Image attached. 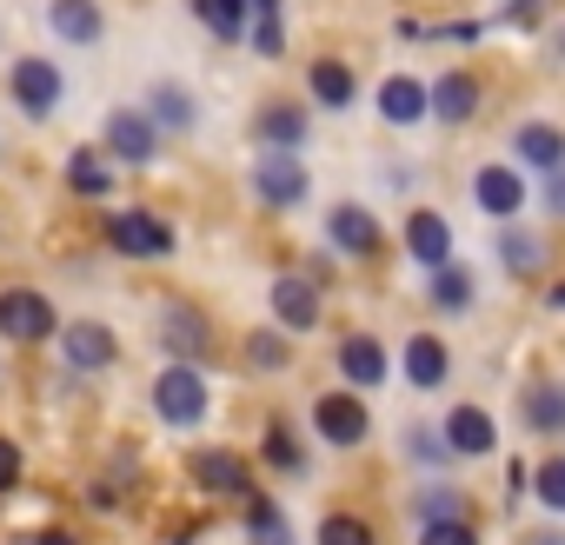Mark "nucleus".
Segmentation results:
<instances>
[{
	"instance_id": "1",
	"label": "nucleus",
	"mask_w": 565,
	"mask_h": 545,
	"mask_svg": "<svg viewBox=\"0 0 565 545\" xmlns=\"http://www.w3.org/2000/svg\"><path fill=\"white\" fill-rule=\"evenodd\" d=\"M206 373L193 366V360H173L160 380H153V413H160V426H173V432H193L200 419H206Z\"/></svg>"
},
{
	"instance_id": "2",
	"label": "nucleus",
	"mask_w": 565,
	"mask_h": 545,
	"mask_svg": "<svg viewBox=\"0 0 565 545\" xmlns=\"http://www.w3.org/2000/svg\"><path fill=\"white\" fill-rule=\"evenodd\" d=\"M0 340H21V346L61 340V313H54V300L34 293V287H8V293H0Z\"/></svg>"
},
{
	"instance_id": "3",
	"label": "nucleus",
	"mask_w": 565,
	"mask_h": 545,
	"mask_svg": "<svg viewBox=\"0 0 565 545\" xmlns=\"http://www.w3.org/2000/svg\"><path fill=\"white\" fill-rule=\"evenodd\" d=\"M107 246H114V253H127V259H167L180 239H173V226H167L160 213L127 206V213H107Z\"/></svg>"
},
{
	"instance_id": "4",
	"label": "nucleus",
	"mask_w": 565,
	"mask_h": 545,
	"mask_svg": "<svg viewBox=\"0 0 565 545\" xmlns=\"http://www.w3.org/2000/svg\"><path fill=\"white\" fill-rule=\"evenodd\" d=\"M186 479H193L200 492H213V499H246V492H259L253 472H246V459H239L233 446H200V452H186Z\"/></svg>"
},
{
	"instance_id": "5",
	"label": "nucleus",
	"mask_w": 565,
	"mask_h": 545,
	"mask_svg": "<svg viewBox=\"0 0 565 545\" xmlns=\"http://www.w3.org/2000/svg\"><path fill=\"white\" fill-rule=\"evenodd\" d=\"M307 186H313V180H307L300 153H273V147H266V153L253 160V193H259L273 213H294V206L307 200Z\"/></svg>"
},
{
	"instance_id": "6",
	"label": "nucleus",
	"mask_w": 565,
	"mask_h": 545,
	"mask_svg": "<svg viewBox=\"0 0 565 545\" xmlns=\"http://www.w3.org/2000/svg\"><path fill=\"white\" fill-rule=\"evenodd\" d=\"M8 87H14V107H21L28 120H54V107H61V94H67V81H61V67H54V61H41V54H28V61H14V74H8Z\"/></svg>"
},
{
	"instance_id": "7",
	"label": "nucleus",
	"mask_w": 565,
	"mask_h": 545,
	"mask_svg": "<svg viewBox=\"0 0 565 545\" xmlns=\"http://www.w3.org/2000/svg\"><path fill=\"white\" fill-rule=\"evenodd\" d=\"M107 153L120 160V167H153L160 160V127H153V114L140 107H120V114H107Z\"/></svg>"
},
{
	"instance_id": "8",
	"label": "nucleus",
	"mask_w": 565,
	"mask_h": 545,
	"mask_svg": "<svg viewBox=\"0 0 565 545\" xmlns=\"http://www.w3.org/2000/svg\"><path fill=\"white\" fill-rule=\"evenodd\" d=\"M61 360H67V373H107L120 360V340L100 320H74V327H61Z\"/></svg>"
},
{
	"instance_id": "9",
	"label": "nucleus",
	"mask_w": 565,
	"mask_h": 545,
	"mask_svg": "<svg viewBox=\"0 0 565 545\" xmlns=\"http://www.w3.org/2000/svg\"><path fill=\"white\" fill-rule=\"evenodd\" d=\"M313 426H320L327 446H366L373 413H366L353 393H320V399H313Z\"/></svg>"
},
{
	"instance_id": "10",
	"label": "nucleus",
	"mask_w": 565,
	"mask_h": 545,
	"mask_svg": "<svg viewBox=\"0 0 565 545\" xmlns=\"http://www.w3.org/2000/svg\"><path fill=\"white\" fill-rule=\"evenodd\" d=\"M273 320L287 333H313L320 327V280H307V272H279L273 280Z\"/></svg>"
},
{
	"instance_id": "11",
	"label": "nucleus",
	"mask_w": 565,
	"mask_h": 545,
	"mask_svg": "<svg viewBox=\"0 0 565 545\" xmlns=\"http://www.w3.org/2000/svg\"><path fill=\"white\" fill-rule=\"evenodd\" d=\"M406 253H413L426 272L452 266V220H446V213H433V206H419V213L406 220Z\"/></svg>"
},
{
	"instance_id": "12",
	"label": "nucleus",
	"mask_w": 565,
	"mask_h": 545,
	"mask_svg": "<svg viewBox=\"0 0 565 545\" xmlns=\"http://www.w3.org/2000/svg\"><path fill=\"white\" fill-rule=\"evenodd\" d=\"M439 432H446V446H452L459 459H486V452H499V426H492L486 406H452Z\"/></svg>"
},
{
	"instance_id": "13",
	"label": "nucleus",
	"mask_w": 565,
	"mask_h": 545,
	"mask_svg": "<svg viewBox=\"0 0 565 545\" xmlns=\"http://www.w3.org/2000/svg\"><path fill=\"white\" fill-rule=\"evenodd\" d=\"M327 239H333L347 259H373L386 233H380V220H373L366 206H333V213H327Z\"/></svg>"
},
{
	"instance_id": "14",
	"label": "nucleus",
	"mask_w": 565,
	"mask_h": 545,
	"mask_svg": "<svg viewBox=\"0 0 565 545\" xmlns=\"http://www.w3.org/2000/svg\"><path fill=\"white\" fill-rule=\"evenodd\" d=\"M386 373H393V360H386V346L373 340V333H347L340 340V380L347 386H386Z\"/></svg>"
},
{
	"instance_id": "15",
	"label": "nucleus",
	"mask_w": 565,
	"mask_h": 545,
	"mask_svg": "<svg viewBox=\"0 0 565 545\" xmlns=\"http://www.w3.org/2000/svg\"><path fill=\"white\" fill-rule=\"evenodd\" d=\"M512 160H519V167H539V173L552 180V173H565V133H558L552 120H525V127L512 133Z\"/></svg>"
},
{
	"instance_id": "16",
	"label": "nucleus",
	"mask_w": 565,
	"mask_h": 545,
	"mask_svg": "<svg viewBox=\"0 0 565 545\" xmlns=\"http://www.w3.org/2000/svg\"><path fill=\"white\" fill-rule=\"evenodd\" d=\"M519 419H525L532 439H558L565 432V386L558 380H532L519 393Z\"/></svg>"
},
{
	"instance_id": "17",
	"label": "nucleus",
	"mask_w": 565,
	"mask_h": 545,
	"mask_svg": "<svg viewBox=\"0 0 565 545\" xmlns=\"http://www.w3.org/2000/svg\"><path fill=\"white\" fill-rule=\"evenodd\" d=\"M433 114V87H419L413 74H393L386 87H380V120L386 127H419Z\"/></svg>"
},
{
	"instance_id": "18",
	"label": "nucleus",
	"mask_w": 565,
	"mask_h": 545,
	"mask_svg": "<svg viewBox=\"0 0 565 545\" xmlns=\"http://www.w3.org/2000/svg\"><path fill=\"white\" fill-rule=\"evenodd\" d=\"M479 100H486V94H479V81H472L466 67H446V74L433 81V114H439L446 127H466V120L479 114Z\"/></svg>"
},
{
	"instance_id": "19",
	"label": "nucleus",
	"mask_w": 565,
	"mask_h": 545,
	"mask_svg": "<svg viewBox=\"0 0 565 545\" xmlns=\"http://www.w3.org/2000/svg\"><path fill=\"white\" fill-rule=\"evenodd\" d=\"M399 366H406V380H413L419 393H433V386H446V380H452V353H446L433 333H413V340L399 346Z\"/></svg>"
},
{
	"instance_id": "20",
	"label": "nucleus",
	"mask_w": 565,
	"mask_h": 545,
	"mask_svg": "<svg viewBox=\"0 0 565 545\" xmlns=\"http://www.w3.org/2000/svg\"><path fill=\"white\" fill-rule=\"evenodd\" d=\"M307 87H313V100H320L327 114H347V107L360 100V81H353V67H347V61H333V54H320V61L307 67Z\"/></svg>"
},
{
	"instance_id": "21",
	"label": "nucleus",
	"mask_w": 565,
	"mask_h": 545,
	"mask_svg": "<svg viewBox=\"0 0 565 545\" xmlns=\"http://www.w3.org/2000/svg\"><path fill=\"white\" fill-rule=\"evenodd\" d=\"M472 200H479L492 220H519V206H525V180H519L512 167H479Z\"/></svg>"
},
{
	"instance_id": "22",
	"label": "nucleus",
	"mask_w": 565,
	"mask_h": 545,
	"mask_svg": "<svg viewBox=\"0 0 565 545\" xmlns=\"http://www.w3.org/2000/svg\"><path fill=\"white\" fill-rule=\"evenodd\" d=\"M160 340H167L173 360H193V366H200V353H206L213 333H206V313H200V307H167V313H160Z\"/></svg>"
},
{
	"instance_id": "23",
	"label": "nucleus",
	"mask_w": 565,
	"mask_h": 545,
	"mask_svg": "<svg viewBox=\"0 0 565 545\" xmlns=\"http://www.w3.org/2000/svg\"><path fill=\"white\" fill-rule=\"evenodd\" d=\"M253 133H259V147H273V153H300V140H307V114L287 107V100H273V107H259Z\"/></svg>"
},
{
	"instance_id": "24",
	"label": "nucleus",
	"mask_w": 565,
	"mask_h": 545,
	"mask_svg": "<svg viewBox=\"0 0 565 545\" xmlns=\"http://www.w3.org/2000/svg\"><path fill=\"white\" fill-rule=\"evenodd\" d=\"M246 545H294V525L279 512V499L246 492Z\"/></svg>"
},
{
	"instance_id": "25",
	"label": "nucleus",
	"mask_w": 565,
	"mask_h": 545,
	"mask_svg": "<svg viewBox=\"0 0 565 545\" xmlns=\"http://www.w3.org/2000/svg\"><path fill=\"white\" fill-rule=\"evenodd\" d=\"M54 34L67 41V47H94L100 41V8H94V0H54Z\"/></svg>"
},
{
	"instance_id": "26",
	"label": "nucleus",
	"mask_w": 565,
	"mask_h": 545,
	"mask_svg": "<svg viewBox=\"0 0 565 545\" xmlns=\"http://www.w3.org/2000/svg\"><path fill=\"white\" fill-rule=\"evenodd\" d=\"M147 114H153V127H167V133H186V127L200 120V107H193V94H186L180 81H160L153 100H147Z\"/></svg>"
},
{
	"instance_id": "27",
	"label": "nucleus",
	"mask_w": 565,
	"mask_h": 545,
	"mask_svg": "<svg viewBox=\"0 0 565 545\" xmlns=\"http://www.w3.org/2000/svg\"><path fill=\"white\" fill-rule=\"evenodd\" d=\"M67 186H74L81 200H107V193H114V167H107L94 147H74V153H67Z\"/></svg>"
},
{
	"instance_id": "28",
	"label": "nucleus",
	"mask_w": 565,
	"mask_h": 545,
	"mask_svg": "<svg viewBox=\"0 0 565 545\" xmlns=\"http://www.w3.org/2000/svg\"><path fill=\"white\" fill-rule=\"evenodd\" d=\"M287 360H294V333H287V327H259V333L246 340V366H253V373H279Z\"/></svg>"
},
{
	"instance_id": "29",
	"label": "nucleus",
	"mask_w": 565,
	"mask_h": 545,
	"mask_svg": "<svg viewBox=\"0 0 565 545\" xmlns=\"http://www.w3.org/2000/svg\"><path fill=\"white\" fill-rule=\"evenodd\" d=\"M259 452H266V466H273V472H307V452H300V439H294V426H287V419H273V426H266Z\"/></svg>"
},
{
	"instance_id": "30",
	"label": "nucleus",
	"mask_w": 565,
	"mask_h": 545,
	"mask_svg": "<svg viewBox=\"0 0 565 545\" xmlns=\"http://www.w3.org/2000/svg\"><path fill=\"white\" fill-rule=\"evenodd\" d=\"M433 307H446V313H466V307H472V272H466L459 259L433 272Z\"/></svg>"
},
{
	"instance_id": "31",
	"label": "nucleus",
	"mask_w": 565,
	"mask_h": 545,
	"mask_svg": "<svg viewBox=\"0 0 565 545\" xmlns=\"http://www.w3.org/2000/svg\"><path fill=\"white\" fill-rule=\"evenodd\" d=\"M413 512H419V525H439V519H466V492H459V485H419Z\"/></svg>"
},
{
	"instance_id": "32",
	"label": "nucleus",
	"mask_w": 565,
	"mask_h": 545,
	"mask_svg": "<svg viewBox=\"0 0 565 545\" xmlns=\"http://www.w3.org/2000/svg\"><path fill=\"white\" fill-rule=\"evenodd\" d=\"M253 47H259L266 61L287 54V34H279V0H253Z\"/></svg>"
},
{
	"instance_id": "33",
	"label": "nucleus",
	"mask_w": 565,
	"mask_h": 545,
	"mask_svg": "<svg viewBox=\"0 0 565 545\" xmlns=\"http://www.w3.org/2000/svg\"><path fill=\"white\" fill-rule=\"evenodd\" d=\"M499 259H505L512 272H539V259H545V246H539L532 233H519V226H505V233H499Z\"/></svg>"
},
{
	"instance_id": "34",
	"label": "nucleus",
	"mask_w": 565,
	"mask_h": 545,
	"mask_svg": "<svg viewBox=\"0 0 565 545\" xmlns=\"http://www.w3.org/2000/svg\"><path fill=\"white\" fill-rule=\"evenodd\" d=\"M246 21H253V0H213V14H206V28H213L220 41H239Z\"/></svg>"
},
{
	"instance_id": "35",
	"label": "nucleus",
	"mask_w": 565,
	"mask_h": 545,
	"mask_svg": "<svg viewBox=\"0 0 565 545\" xmlns=\"http://www.w3.org/2000/svg\"><path fill=\"white\" fill-rule=\"evenodd\" d=\"M532 492H539L545 512H565V459H545V466L532 472Z\"/></svg>"
},
{
	"instance_id": "36",
	"label": "nucleus",
	"mask_w": 565,
	"mask_h": 545,
	"mask_svg": "<svg viewBox=\"0 0 565 545\" xmlns=\"http://www.w3.org/2000/svg\"><path fill=\"white\" fill-rule=\"evenodd\" d=\"M320 545H373V525L353 519V512H333V519L320 525Z\"/></svg>"
},
{
	"instance_id": "37",
	"label": "nucleus",
	"mask_w": 565,
	"mask_h": 545,
	"mask_svg": "<svg viewBox=\"0 0 565 545\" xmlns=\"http://www.w3.org/2000/svg\"><path fill=\"white\" fill-rule=\"evenodd\" d=\"M419 545H479V532L466 519H439V525H419Z\"/></svg>"
},
{
	"instance_id": "38",
	"label": "nucleus",
	"mask_w": 565,
	"mask_h": 545,
	"mask_svg": "<svg viewBox=\"0 0 565 545\" xmlns=\"http://www.w3.org/2000/svg\"><path fill=\"white\" fill-rule=\"evenodd\" d=\"M413 459H426V466H439V459H452V446H446V432H433V426H413Z\"/></svg>"
},
{
	"instance_id": "39",
	"label": "nucleus",
	"mask_w": 565,
	"mask_h": 545,
	"mask_svg": "<svg viewBox=\"0 0 565 545\" xmlns=\"http://www.w3.org/2000/svg\"><path fill=\"white\" fill-rule=\"evenodd\" d=\"M14 485H21V446L0 432V492H14Z\"/></svg>"
},
{
	"instance_id": "40",
	"label": "nucleus",
	"mask_w": 565,
	"mask_h": 545,
	"mask_svg": "<svg viewBox=\"0 0 565 545\" xmlns=\"http://www.w3.org/2000/svg\"><path fill=\"white\" fill-rule=\"evenodd\" d=\"M545 206H552V220H565V173L545 180Z\"/></svg>"
},
{
	"instance_id": "41",
	"label": "nucleus",
	"mask_w": 565,
	"mask_h": 545,
	"mask_svg": "<svg viewBox=\"0 0 565 545\" xmlns=\"http://www.w3.org/2000/svg\"><path fill=\"white\" fill-rule=\"evenodd\" d=\"M519 492H525V466H505V505H512Z\"/></svg>"
},
{
	"instance_id": "42",
	"label": "nucleus",
	"mask_w": 565,
	"mask_h": 545,
	"mask_svg": "<svg viewBox=\"0 0 565 545\" xmlns=\"http://www.w3.org/2000/svg\"><path fill=\"white\" fill-rule=\"evenodd\" d=\"M28 545H81V538H74V532H34Z\"/></svg>"
},
{
	"instance_id": "43",
	"label": "nucleus",
	"mask_w": 565,
	"mask_h": 545,
	"mask_svg": "<svg viewBox=\"0 0 565 545\" xmlns=\"http://www.w3.org/2000/svg\"><path fill=\"white\" fill-rule=\"evenodd\" d=\"M545 307H552V313H565V280H558V287H545Z\"/></svg>"
},
{
	"instance_id": "44",
	"label": "nucleus",
	"mask_w": 565,
	"mask_h": 545,
	"mask_svg": "<svg viewBox=\"0 0 565 545\" xmlns=\"http://www.w3.org/2000/svg\"><path fill=\"white\" fill-rule=\"evenodd\" d=\"M525 545H565V532H525Z\"/></svg>"
},
{
	"instance_id": "45",
	"label": "nucleus",
	"mask_w": 565,
	"mask_h": 545,
	"mask_svg": "<svg viewBox=\"0 0 565 545\" xmlns=\"http://www.w3.org/2000/svg\"><path fill=\"white\" fill-rule=\"evenodd\" d=\"M539 14V0H512V21H532Z\"/></svg>"
},
{
	"instance_id": "46",
	"label": "nucleus",
	"mask_w": 565,
	"mask_h": 545,
	"mask_svg": "<svg viewBox=\"0 0 565 545\" xmlns=\"http://www.w3.org/2000/svg\"><path fill=\"white\" fill-rule=\"evenodd\" d=\"M193 14H200V21H206V14H213V0H193Z\"/></svg>"
},
{
	"instance_id": "47",
	"label": "nucleus",
	"mask_w": 565,
	"mask_h": 545,
	"mask_svg": "<svg viewBox=\"0 0 565 545\" xmlns=\"http://www.w3.org/2000/svg\"><path fill=\"white\" fill-rule=\"evenodd\" d=\"M552 54H558V61H565V28H558V41H552Z\"/></svg>"
}]
</instances>
